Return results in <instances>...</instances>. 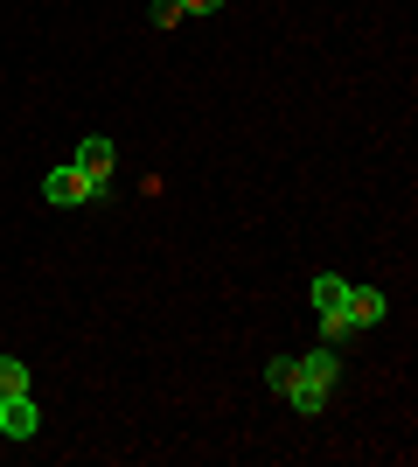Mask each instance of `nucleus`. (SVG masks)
<instances>
[{"label": "nucleus", "mask_w": 418, "mask_h": 467, "mask_svg": "<svg viewBox=\"0 0 418 467\" xmlns=\"http://www.w3.org/2000/svg\"><path fill=\"white\" fill-rule=\"evenodd\" d=\"M42 195H49L56 210H77V202H98V195H105V182H91L84 168H56V175L42 182Z\"/></svg>", "instance_id": "obj_1"}, {"label": "nucleus", "mask_w": 418, "mask_h": 467, "mask_svg": "<svg viewBox=\"0 0 418 467\" xmlns=\"http://www.w3.org/2000/svg\"><path fill=\"white\" fill-rule=\"evenodd\" d=\"M36 405H28V390H15V398H0V432L7 440H36Z\"/></svg>", "instance_id": "obj_2"}, {"label": "nucleus", "mask_w": 418, "mask_h": 467, "mask_svg": "<svg viewBox=\"0 0 418 467\" xmlns=\"http://www.w3.org/2000/svg\"><path fill=\"white\" fill-rule=\"evenodd\" d=\"M342 314H349L356 328H377L383 314H391V300H383L377 286H349V300H342Z\"/></svg>", "instance_id": "obj_3"}, {"label": "nucleus", "mask_w": 418, "mask_h": 467, "mask_svg": "<svg viewBox=\"0 0 418 467\" xmlns=\"http://www.w3.org/2000/svg\"><path fill=\"white\" fill-rule=\"evenodd\" d=\"M300 377H307V384H328V390H335V384H342L335 349H328V342H321V349H307V356H300Z\"/></svg>", "instance_id": "obj_4"}, {"label": "nucleus", "mask_w": 418, "mask_h": 467, "mask_svg": "<svg viewBox=\"0 0 418 467\" xmlns=\"http://www.w3.org/2000/svg\"><path fill=\"white\" fill-rule=\"evenodd\" d=\"M77 168H84L91 182H112V140H98V133H91V140L77 147Z\"/></svg>", "instance_id": "obj_5"}, {"label": "nucleus", "mask_w": 418, "mask_h": 467, "mask_svg": "<svg viewBox=\"0 0 418 467\" xmlns=\"http://www.w3.org/2000/svg\"><path fill=\"white\" fill-rule=\"evenodd\" d=\"M342 300H349V279H342V273H321V279H314V307H321V314H335Z\"/></svg>", "instance_id": "obj_6"}, {"label": "nucleus", "mask_w": 418, "mask_h": 467, "mask_svg": "<svg viewBox=\"0 0 418 467\" xmlns=\"http://www.w3.org/2000/svg\"><path fill=\"white\" fill-rule=\"evenodd\" d=\"M286 398H293V411H300V419H314V411L328 405V384H307V377H300V384L286 390Z\"/></svg>", "instance_id": "obj_7"}, {"label": "nucleus", "mask_w": 418, "mask_h": 467, "mask_svg": "<svg viewBox=\"0 0 418 467\" xmlns=\"http://www.w3.org/2000/svg\"><path fill=\"white\" fill-rule=\"evenodd\" d=\"M265 384H272L279 398H286V390L300 384V356H272V363H265Z\"/></svg>", "instance_id": "obj_8"}, {"label": "nucleus", "mask_w": 418, "mask_h": 467, "mask_svg": "<svg viewBox=\"0 0 418 467\" xmlns=\"http://www.w3.org/2000/svg\"><path fill=\"white\" fill-rule=\"evenodd\" d=\"M349 335H362V328H356V321H349L342 307H335V314H321V342H328V349H342Z\"/></svg>", "instance_id": "obj_9"}, {"label": "nucleus", "mask_w": 418, "mask_h": 467, "mask_svg": "<svg viewBox=\"0 0 418 467\" xmlns=\"http://www.w3.org/2000/svg\"><path fill=\"white\" fill-rule=\"evenodd\" d=\"M15 390H28V363H21V356H0V398H15Z\"/></svg>", "instance_id": "obj_10"}, {"label": "nucleus", "mask_w": 418, "mask_h": 467, "mask_svg": "<svg viewBox=\"0 0 418 467\" xmlns=\"http://www.w3.org/2000/svg\"><path fill=\"white\" fill-rule=\"evenodd\" d=\"M147 15H154V28H181V15H189V7H181V0H154Z\"/></svg>", "instance_id": "obj_11"}, {"label": "nucleus", "mask_w": 418, "mask_h": 467, "mask_svg": "<svg viewBox=\"0 0 418 467\" xmlns=\"http://www.w3.org/2000/svg\"><path fill=\"white\" fill-rule=\"evenodd\" d=\"M181 7H189V15H217L223 0H181Z\"/></svg>", "instance_id": "obj_12"}]
</instances>
